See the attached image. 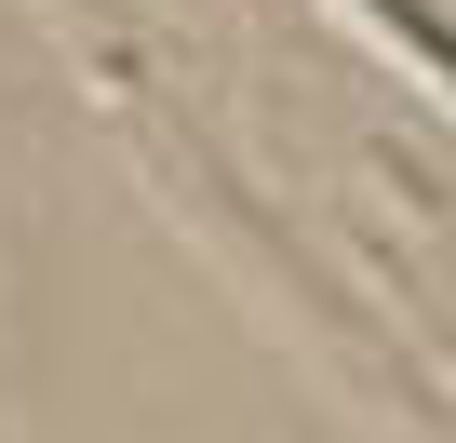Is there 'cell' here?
I'll return each instance as SVG.
<instances>
[{
	"mask_svg": "<svg viewBox=\"0 0 456 443\" xmlns=\"http://www.w3.org/2000/svg\"><path fill=\"white\" fill-rule=\"evenodd\" d=\"M362 14H376V28H403V41H416V54H429V68H443V81H456V41H443V28H429V14H416V0H362Z\"/></svg>",
	"mask_w": 456,
	"mask_h": 443,
	"instance_id": "cell-1",
	"label": "cell"
}]
</instances>
